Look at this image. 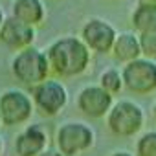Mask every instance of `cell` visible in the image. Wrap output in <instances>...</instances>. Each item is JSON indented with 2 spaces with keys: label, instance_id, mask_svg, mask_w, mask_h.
Returning a JSON list of instances; mask_svg holds the SVG:
<instances>
[{
  "label": "cell",
  "instance_id": "cell-10",
  "mask_svg": "<svg viewBox=\"0 0 156 156\" xmlns=\"http://www.w3.org/2000/svg\"><path fill=\"white\" fill-rule=\"evenodd\" d=\"M0 42L15 51L31 48L35 42V28L17 20L15 17H6L0 30Z\"/></svg>",
  "mask_w": 156,
  "mask_h": 156
},
{
  "label": "cell",
  "instance_id": "cell-20",
  "mask_svg": "<svg viewBox=\"0 0 156 156\" xmlns=\"http://www.w3.org/2000/svg\"><path fill=\"white\" fill-rule=\"evenodd\" d=\"M4 20H6V17H4V11H2V8H0V30H2V24H4Z\"/></svg>",
  "mask_w": 156,
  "mask_h": 156
},
{
  "label": "cell",
  "instance_id": "cell-9",
  "mask_svg": "<svg viewBox=\"0 0 156 156\" xmlns=\"http://www.w3.org/2000/svg\"><path fill=\"white\" fill-rule=\"evenodd\" d=\"M81 39L83 42L90 48V51L96 53H108L114 48V42L118 39L116 30L101 19H90L85 22L81 30Z\"/></svg>",
  "mask_w": 156,
  "mask_h": 156
},
{
  "label": "cell",
  "instance_id": "cell-24",
  "mask_svg": "<svg viewBox=\"0 0 156 156\" xmlns=\"http://www.w3.org/2000/svg\"><path fill=\"white\" fill-rule=\"evenodd\" d=\"M0 125H2V114H0Z\"/></svg>",
  "mask_w": 156,
  "mask_h": 156
},
{
  "label": "cell",
  "instance_id": "cell-16",
  "mask_svg": "<svg viewBox=\"0 0 156 156\" xmlns=\"http://www.w3.org/2000/svg\"><path fill=\"white\" fill-rule=\"evenodd\" d=\"M136 156H156V130L145 132L136 141Z\"/></svg>",
  "mask_w": 156,
  "mask_h": 156
},
{
  "label": "cell",
  "instance_id": "cell-17",
  "mask_svg": "<svg viewBox=\"0 0 156 156\" xmlns=\"http://www.w3.org/2000/svg\"><path fill=\"white\" fill-rule=\"evenodd\" d=\"M140 37V46H141V53L149 59L156 55V31L152 33H141Z\"/></svg>",
  "mask_w": 156,
  "mask_h": 156
},
{
  "label": "cell",
  "instance_id": "cell-8",
  "mask_svg": "<svg viewBox=\"0 0 156 156\" xmlns=\"http://www.w3.org/2000/svg\"><path fill=\"white\" fill-rule=\"evenodd\" d=\"M77 108L81 114H85L90 119H101L108 116V112L114 107V96L103 90L99 85H90L85 87L79 94H77L75 101Z\"/></svg>",
  "mask_w": 156,
  "mask_h": 156
},
{
  "label": "cell",
  "instance_id": "cell-14",
  "mask_svg": "<svg viewBox=\"0 0 156 156\" xmlns=\"http://www.w3.org/2000/svg\"><path fill=\"white\" fill-rule=\"evenodd\" d=\"M130 22L138 35L156 31V4H138L130 17Z\"/></svg>",
  "mask_w": 156,
  "mask_h": 156
},
{
  "label": "cell",
  "instance_id": "cell-18",
  "mask_svg": "<svg viewBox=\"0 0 156 156\" xmlns=\"http://www.w3.org/2000/svg\"><path fill=\"white\" fill-rule=\"evenodd\" d=\"M39 156H64V154H61L57 149H46L42 154H39Z\"/></svg>",
  "mask_w": 156,
  "mask_h": 156
},
{
  "label": "cell",
  "instance_id": "cell-12",
  "mask_svg": "<svg viewBox=\"0 0 156 156\" xmlns=\"http://www.w3.org/2000/svg\"><path fill=\"white\" fill-rule=\"evenodd\" d=\"M11 17L28 24V26H41L46 19V9L42 0H13Z\"/></svg>",
  "mask_w": 156,
  "mask_h": 156
},
{
  "label": "cell",
  "instance_id": "cell-15",
  "mask_svg": "<svg viewBox=\"0 0 156 156\" xmlns=\"http://www.w3.org/2000/svg\"><path fill=\"white\" fill-rule=\"evenodd\" d=\"M99 87H101L103 90H107L108 94L116 96V94H119V92L123 90V87H125L123 75H121L116 68H108V70H105V72L101 73V77H99Z\"/></svg>",
  "mask_w": 156,
  "mask_h": 156
},
{
  "label": "cell",
  "instance_id": "cell-1",
  "mask_svg": "<svg viewBox=\"0 0 156 156\" xmlns=\"http://www.w3.org/2000/svg\"><path fill=\"white\" fill-rule=\"evenodd\" d=\"M48 62L51 68V75L61 79L77 77L88 70L90 66V48L83 42L81 37H61L53 41L48 50Z\"/></svg>",
  "mask_w": 156,
  "mask_h": 156
},
{
  "label": "cell",
  "instance_id": "cell-6",
  "mask_svg": "<svg viewBox=\"0 0 156 156\" xmlns=\"http://www.w3.org/2000/svg\"><path fill=\"white\" fill-rule=\"evenodd\" d=\"M30 96L33 99L35 108L46 118L57 116L68 103V92H66L64 85L59 79H53V77H50L44 83L31 88Z\"/></svg>",
  "mask_w": 156,
  "mask_h": 156
},
{
  "label": "cell",
  "instance_id": "cell-5",
  "mask_svg": "<svg viewBox=\"0 0 156 156\" xmlns=\"http://www.w3.org/2000/svg\"><path fill=\"white\" fill-rule=\"evenodd\" d=\"M107 127L112 134L121 138H130L138 134L143 127V110L132 101H118L107 116Z\"/></svg>",
  "mask_w": 156,
  "mask_h": 156
},
{
  "label": "cell",
  "instance_id": "cell-11",
  "mask_svg": "<svg viewBox=\"0 0 156 156\" xmlns=\"http://www.w3.org/2000/svg\"><path fill=\"white\" fill-rule=\"evenodd\" d=\"M48 149V134L41 125H28L15 138L17 156H39Z\"/></svg>",
  "mask_w": 156,
  "mask_h": 156
},
{
  "label": "cell",
  "instance_id": "cell-3",
  "mask_svg": "<svg viewBox=\"0 0 156 156\" xmlns=\"http://www.w3.org/2000/svg\"><path fill=\"white\" fill-rule=\"evenodd\" d=\"M96 141V134L92 127L83 121H68L62 123L55 132L57 151L64 156H79L88 151Z\"/></svg>",
  "mask_w": 156,
  "mask_h": 156
},
{
  "label": "cell",
  "instance_id": "cell-4",
  "mask_svg": "<svg viewBox=\"0 0 156 156\" xmlns=\"http://www.w3.org/2000/svg\"><path fill=\"white\" fill-rule=\"evenodd\" d=\"M35 110L30 94L19 88H9L0 94V114L4 127H19L31 119Z\"/></svg>",
  "mask_w": 156,
  "mask_h": 156
},
{
  "label": "cell",
  "instance_id": "cell-23",
  "mask_svg": "<svg viewBox=\"0 0 156 156\" xmlns=\"http://www.w3.org/2000/svg\"><path fill=\"white\" fill-rule=\"evenodd\" d=\"M152 116H154V121H156V105H154V108H152Z\"/></svg>",
  "mask_w": 156,
  "mask_h": 156
},
{
  "label": "cell",
  "instance_id": "cell-13",
  "mask_svg": "<svg viewBox=\"0 0 156 156\" xmlns=\"http://www.w3.org/2000/svg\"><path fill=\"white\" fill-rule=\"evenodd\" d=\"M112 55L116 61L119 62H132L136 59H140L143 53H141V46H140V37L134 35V33H119L116 42H114V48H112Z\"/></svg>",
  "mask_w": 156,
  "mask_h": 156
},
{
  "label": "cell",
  "instance_id": "cell-21",
  "mask_svg": "<svg viewBox=\"0 0 156 156\" xmlns=\"http://www.w3.org/2000/svg\"><path fill=\"white\" fill-rule=\"evenodd\" d=\"M138 4H156V0H138Z\"/></svg>",
  "mask_w": 156,
  "mask_h": 156
},
{
  "label": "cell",
  "instance_id": "cell-2",
  "mask_svg": "<svg viewBox=\"0 0 156 156\" xmlns=\"http://www.w3.org/2000/svg\"><path fill=\"white\" fill-rule=\"evenodd\" d=\"M11 72L19 83L30 88H35L37 85L50 79V75H51V68H50L46 51L35 46L15 53L11 61Z\"/></svg>",
  "mask_w": 156,
  "mask_h": 156
},
{
  "label": "cell",
  "instance_id": "cell-7",
  "mask_svg": "<svg viewBox=\"0 0 156 156\" xmlns=\"http://www.w3.org/2000/svg\"><path fill=\"white\" fill-rule=\"evenodd\" d=\"M121 75H123L125 88L134 94L145 96L156 90V62L147 57H140L125 64Z\"/></svg>",
  "mask_w": 156,
  "mask_h": 156
},
{
  "label": "cell",
  "instance_id": "cell-19",
  "mask_svg": "<svg viewBox=\"0 0 156 156\" xmlns=\"http://www.w3.org/2000/svg\"><path fill=\"white\" fill-rule=\"evenodd\" d=\"M110 156H132V154L127 152V151H116V152H112Z\"/></svg>",
  "mask_w": 156,
  "mask_h": 156
},
{
  "label": "cell",
  "instance_id": "cell-22",
  "mask_svg": "<svg viewBox=\"0 0 156 156\" xmlns=\"http://www.w3.org/2000/svg\"><path fill=\"white\" fill-rule=\"evenodd\" d=\"M2 151H4V141H2V138H0V154H2Z\"/></svg>",
  "mask_w": 156,
  "mask_h": 156
}]
</instances>
